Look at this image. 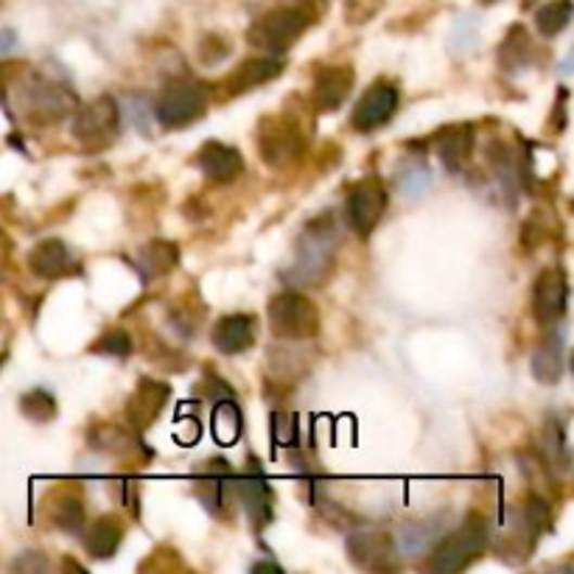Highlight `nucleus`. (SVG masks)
<instances>
[{
	"label": "nucleus",
	"instance_id": "obj_1",
	"mask_svg": "<svg viewBox=\"0 0 574 574\" xmlns=\"http://www.w3.org/2000/svg\"><path fill=\"white\" fill-rule=\"evenodd\" d=\"M311 26L308 12L297 7H281L269 9L267 14H260L258 21L250 26L247 42L253 48H260L264 54H283L294 42L301 40L303 34Z\"/></svg>",
	"mask_w": 574,
	"mask_h": 574
},
{
	"label": "nucleus",
	"instance_id": "obj_2",
	"mask_svg": "<svg viewBox=\"0 0 574 574\" xmlns=\"http://www.w3.org/2000/svg\"><path fill=\"white\" fill-rule=\"evenodd\" d=\"M485 544H488V524L480 515H468L460 530L446 535L434 547L432 558H429V569L437 574L460 572V569L471 566L485 552Z\"/></svg>",
	"mask_w": 574,
	"mask_h": 574
},
{
	"label": "nucleus",
	"instance_id": "obj_3",
	"mask_svg": "<svg viewBox=\"0 0 574 574\" xmlns=\"http://www.w3.org/2000/svg\"><path fill=\"white\" fill-rule=\"evenodd\" d=\"M21 113L26 115L28 124L37 127H51L65 115L74 113L76 95L74 90L54 79H28L17 93Z\"/></svg>",
	"mask_w": 574,
	"mask_h": 574
},
{
	"label": "nucleus",
	"instance_id": "obj_4",
	"mask_svg": "<svg viewBox=\"0 0 574 574\" xmlns=\"http://www.w3.org/2000/svg\"><path fill=\"white\" fill-rule=\"evenodd\" d=\"M336 250V233L331 214L320 216L306 228L301 241V255L294 264V278L308 286H320V281L331 272Z\"/></svg>",
	"mask_w": 574,
	"mask_h": 574
},
{
	"label": "nucleus",
	"instance_id": "obj_5",
	"mask_svg": "<svg viewBox=\"0 0 574 574\" xmlns=\"http://www.w3.org/2000/svg\"><path fill=\"white\" fill-rule=\"evenodd\" d=\"M269 326L275 336L283 340H311L320 331V311L306 294L281 292L269 301Z\"/></svg>",
	"mask_w": 574,
	"mask_h": 574
},
{
	"label": "nucleus",
	"instance_id": "obj_6",
	"mask_svg": "<svg viewBox=\"0 0 574 574\" xmlns=\"http://www.w3.org/2000/svg\"><path fill=\"white\" fill-rule=\"evenodd\" d=\"M120 129V110L113 95H99V99L87 101L85 107L74 115V127L71 135L79 146L87 152H99L115 141Z\"/></svg>",
	"mask_w": 574,
	"mask_h": 574
},
{
	"label": "nucleus",
	"instance_id": "obj_7",
	"mask_svg": "<svg viewBox=\"0 0 574 574\" xmlns=\"http://www.w3.org/2000/svg\"><path fill=\"white\" fill-rule=\"evenodd\" d=\"M207 110V93L205 87L196 81H174L163 90V95L157 99V120L163 127H186L191 120L202 118Z\"/></svg>",
	"mask_w": 574,
	"mask_h": 574
},
{
	"label": "nucleus",
	"instance_id": "obj_8",
	"mask_svg": "<svg viewBox=\"0 0 574 574\" xmlns=\"http://www.w3.org/2000/svg\"><path fill=\"white\" fill-rule=\"evenodd\" d=\"M387 211V188L381 186V180L375 177H368V180H359L350 186L347 191V225L354 230L356 235H370L375 228H379L381 216Z\"/></svg>",
	"mask_w": 574,
	"mask_h": 574
},
{
	"label": "nucleus",
	"instance_id": "obj_9",
	"mask_svg": "<svg viewBox=\"0 0 574 574\" xmlns=\"http://www.w3.org/2000/svg\"><path fill=\"white\" fill-rule=\"evenodd\" d=\"M258 152L267 166L283 168L303 152V138L289 120L264 118L258 127Z\"/></svg>",
	"mask_w": 574,
	"mask_h": 574
},
{
	"label": "nucleus",
	"instance_id": "obj_10",
	"mask_svg": "<svg viewBox=\"0 0 574 574\" xmlns=\"http://www.w3.org/2000/svg\"><path fill=\"white\" fill-rule=\"evenodd\" d=\"M398 104H401L398 87L390 85V81H379V85L365 90V95H361L359 104L354 107V115H350V124L359 132H373V129L384 127L398 113Z\"/></svg>",
	"mask_w": 574,
	"mask_h": 574
},
{
	"label": "nucleus",
	"instance_id": "obj_11",
	"mask_svg": "<svg viewBox=\"0 0 574 574\" xmlns=\"http://www.w3.org/2000/svg\"><path fill=\"white\" fill-rule=\"evenodd\" d=\"M569 303V278L563 269L549 267L538 275L533 286V315L541 322H558L566 315Z\"/></svg>",
	"mask_w": 574,
	"mask_h": 574
},
{
	"label": "nucleus",
	"instance_id": "obj_12",
	"mask_svg": "<svg viewBox=\"0 0 574 574\" xmlns=\"http://www.w3.org/2000/svg\"><path fill=\"white\" fill-rule=\"evenodd\" d=\"M196 163H200L207 180L216 182V186H228V182H235L244 174V157H241L239 149L228 146V143H205Z\"/></svg>",
	"mask_w": 574,
	"mask_h": 574
},
{
	"label": "nucleus",
	"instance_id": "obj_13",
	"mask_svg": "<svg viewBox=\"0 0 574 574\" xmlns=\"http://www.w3.org/2000/svg\"><path fill=\"white\" fill-rule=\"evenodd\" d=\"M281 74H283V60H278V56L272 54L250 56V60L241 62L233 74L225 79V87H228L230 95H244L250 93V90H255V87L278 79Z\"/></svg>",
	"mask_w": 574,
	"mask_h": 574
},
{
	"label": "nucleus",
	"instance_id": "obj_14",
	"mask_svg": "<svg viewBox=\"0 0 574 574\" xmlns=\"http://www.w3.org/2000/svg\"><path fill=\"white\" fill-rule=\"evenodd\" d=\"M354 90V71L345 65L322 67L315 79V107L320 113H336Z\"/></svg>",
	"mask_w": 574,
	"mask_h": 574
},
{
	"label": "nucleus",
	"instance_id": "obj_15",
	"mask_svg": "<svg viewBox=\"0 0 574 574\" xmlns=\"http://www.w3.org/2000/svg\"><path fill=\"white\" fill-rule=\"evenodd\" d=\"M28 267H31L37 278L54 281V278H65V275L76 272V260L65 241L46 239L28 253Z\"/></svg>",
	"mask_w": 574,
	"mask_h": 574
},
{
	"label": "nucleus",
	"instance_id": "obj_16",
	"mask_svg": "<svg viewBox=\"0 0 574 574\" xmlns=\"http://www.w3.org/2000/svg\"><path fill=\"white\" fill-rule=\"evenodd\" d=\"M166 398H168V384H163V381H154V379H143L127 404V423L129 426L132 429L152 426L154 418H157V414H161V409L166 407Z\"/></svg>",
	"mask_w": 574,
	"mask_h": 574
},
{
	"label": "nucleus",
	"instance_id": "obj_17",
	"mask_svg": "<svg viewBox=\"0 0 574 574\" xmlns=\"http://www.w3.org/2000/svg\"><path fill=\"white\" fill-rule=\"evenodd\" d=\"M214 347L219 354L233 356L244 354L255 342V320L250 315H228L221 317L214 328Z\"/></svg>",
	"mask_w": 574,
	"mask_h": 574
},
{
	"label": "nucleus",
	"instance_id": "obj_18",
	"mask_svg": "<svg viewBox=\"0 0 574 574\" xmlns=\"http://www.w3.org/2000/svg\"><path fill=\"white\" fill-rule=\"evenodd\" d=\"M347 549H350V558H354L359 566L365 569H387L390 558H393V538L387 533H356L350 541H347Z\"/></svg>",
	"mask_w": 574,
	"mask_h": 574
},
{
	"label": "nucleus",
	"instance_id": "obj_19",
	"mask_svg": "<svg viewBox=\"0 0 574 574\" xmlns=\"http://www.w3.org/2000/svg\"><path fill=\"white\" fill-rule=\"evenodd\" d=\"M474 152V129L462 124V127H448L446 132L437 138V157L443 166L451 174L460 171Z\"/></svg>",
	"mask_w": 574,
	"mask_h": 574
},
{
	"label": "nucleus",
	"instance_id": "obj_20",
	"mask_svg": "<svg viewBox=\"0 0 574 574\" xmlns=\"http://www.w3.org/2000/svg\"><path fill=\"white\" fill-rule=\"evenodd\" d=\"M120 541H124V524H120L115 515H104V519H99L85 535L87 552L93 554V558H99V561L113 558V554L118 552Z\"/></svg>",
	"mask_w": 574,
	"mask_h": 574
},
{
	"label": "nucleus",
	"instance_id": "obj_21",
	"mask_svg": "<svg viewBox=\"0 0 574 574\" xmlns=\"http://www.w3.org/2000/svg\"><path fill=\"white\" fill-rule=\"evenodd\" d=\"M235 490H239L241 501H244V508H247L253 524H264V521L272 515V494H269L264 476L260 474L241 476Z\"/></svg>",
	"mask_w": 574,
	"mask_h": 574
},
{
	"label": "nucleus",
	"instance_id": "obj_22",
	"mask_svg": "<svg viewBox=\"0 0 574 574\" xmlns=\"http://www.w3.org/2000/svg\"><path fill=\"white\" fill-rule=\"evenodd\" d=\"M177 260H180V247L163 239L146 244V247L141 250V255H138V264H141L146 278H161V275H168L174 267H177Z\"/></svg>",
	"mask_w": 574,
	"mask_h": 574
},
{
	"label": "nucleus",
	"instance_id": "obj_23",
	"mask_svg": "<svg viewBox=\"0 0 574 574\" xmlns=\"http://www.w3.org/2000/svg\"><path fill=\"white\" fill-rule=\"evenodd\" d=\"M533 375L541 384H558L563 375V347L558 340L544 342L533 354Z\"/></svg>",
	"mask_w": 574,
	"mask_h": 574
},
{
	"label": "nucleus",
	"instance_id": "obj_24",
	"mask_svg": "<svg viewBox=\"0 0 574 574\" xmlns=\"http://www.w3.org/2000/svg\"><path fill=\"white\" fill-rule=\"evenodd\" d=\"M572 21V0H552L535 12V28L544 37H558Z\"/></svg>",
	"mask_w": 574,
	"mask_h": 574
},
{
	"label": "nucleus",
	"instance_id": "obj_25",
	"mask_svg": "<svg viewBox=\"0 0 574 574\" xmlns=\"http://www.w3.org/2000/svg\"><path fill=\"white\" fill-rule=\"evenodd\" d=\"M214 434L221 446L239 441L241 434V412L235 409L233 401H221L214 409Z\"/></svg>",
	"mask_w": 574,
	"mask_h": 574
},
{
	"label": "nucleus",
	"instance_id": "obj_26",
	"mask_svg": "<svg viewBox=\"0 0 574 574\" xmlns=\"http://www.w3.org/2000/svg\"><path fill=\"white\" fill-rule=\"evenodd\" d=\"M21 409L26 418H31V421L48 423V421H54L56 401H54V395L46 393V390H31V393L23 395Z\"/></svg>",
	"mask_w": 574,
	"mask_h": 574
},
{
	"label": "nucleus",
	"instance_id": "obj_27",
	"mask_svg": "<svg viewBox=\"0 0 574 574\" xmlns=\"http://www.w3.org/2000/svg\"><path fill=\"white\" fill-rule=\"evenodd\" d=\"M54 524L65 533H79L81 524H85V505H81L76 496H65L60 499L54 510Z\"/></svg>",
	"mask_w": 574,
	"mask_h": 574
},
{
	"label": "nucleus",
	"instance_id": "obj_28",
	"mask_svg": "<svg viewBox=\"0 0 574 574\" xmlns=\"http://www.w3.org/2000/svg\"><path fill=\"white\" fill-rule=\"evenodd\" d=\"M95 354H107V356H129L132 354V340H129L127 331H110L99 340V345H93Z\"/></svg>",
	"mask_w": 574,
	"mask_h": 574
},
{
	"label": "nucleus",
	"instance_id": "obj_29",
	"mask_svg": "<svg viewBox=\"0 0 574 574\" xmlns=\"http://www.w3.org/2000/svg\"><path fill=\"white\" fill-rule=\"evenodd\" d=\"M547 457H549V462H554L558 468L569 465L566 437H563V429L558 426V423L547 426Z\"/></svg>",
	"mask_w": 574,
	"mask_h": 574
},
{
	"label": "nucleus",
	"instance_id": "obj_30",
	"mask_svg": "<svg viewBox=\"0 0 574 574\" xmlns=\"http://www.w3.org/2000/svg\"><path fill=\"white\" fill-rule=\"evenodd\" d=\"M272 437L278 446H294V443H297V421H294V414H283V412L275 414Z\"/></svg>",
	"mask_w": 574,
	"mask_h": 574
},
{
	"label": "nucleus",
	"instance_id": "obj_31",
	"mask_svg": "<svg viewBox=\"0 0 574 574\" xmlns=\"http://www.w3.org/2000/svg\"><path fill=\"white\" fill-rule=\"evenodd\" d=\"M14 42H17L14 31H9V28H0V56L9 54V51L14 48Z\"/></svg>",
	"mask_w": 574,
	"mask_h": 574
},
{
	"label": "nucleus",
	"instance_id": "obj_32",
	"mask_svg": "<svg viewBox=\"0 0 574 574\" xmlns=\"http://www.w3.org/2000/svg\"><path fill=\"white\" fill-rule=\"evenodd\" d=\"M9 85V65H0V93L7 90Z\"/></svg>",
	"mask_w": 574,
	"mask_h": 574
},
{
	"label": "nucleus",
	"instance_id": "obj_33",
	"mask_svg": "<svg viewBox=\"0 0 574 574\" xmlns=\"http://www.w3.org/2000/svg\"><path fill=\"white\" fill-rule=\"evenodd\" d=\"M485 3H494V0H485Z\"/></svg>",
	"mask_w": 574,
	"mask_h": 574
}]
</instances>
